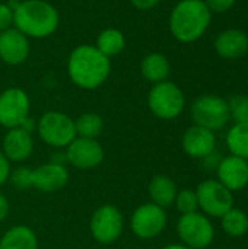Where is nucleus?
I'll use <instances>...</instances> for the list:
<instances>
[{"mask_svg": "<svg viewBox=\"0 0 248 249\" xmlns=\"http://www.w3.org/2000/svg\"><path fill=\"white\" fill-rule=\"evenodd\" d=\"M66 69L73 85L83 90H94L110 77L111 58L99 53L92 44H80L69 54Z\"/></svg>", "mask_w": 248, "mask_h": 249, "instance_id": "1", "label": "nucleus"}, {"mask_svg": "<svg viewBox=\"0 0 248 249\" xmlns=\"http://www.w3.org/2000/svg\"><path fill=\"white\" fill-rule=\"evenodd\" d=\"M12 6L13 26L28 38H48L60 25L58 10L45 0H23Z\"/></svg>", "mask_w": 248, "mask_h": 249, "instance_id": "2", "label": "nucleus"}, {"mask_svg": "<svg viewBox=\"0 0 248 249\" xmlns=\"http://www.w3.org/2000/svg\"><path fill=\"white\" fill-rule=\"evenodd\" d=\"M212 12L205 0H180L170 15V32L183 44L200 39L209 29Z\"/></svg>", "mask_w": 248, "mask_h": 249, "instance_id": "3", "label": "nucleus"}, {"mask_svg": "<svg viewBox=\"0 0 248 249\" xmlns=\"http://www.w3.org/2000/svg\"><path fill=\"white\" fill-rule=\"evenodd\" d=\"M35 130L41 142L53 149H66L77 137L75 120L60 111L44 112L38 118Z\"/></svg>", "mask_w": 248, "mask_h": 249, "instance_id": "4", "label": "nucleus"}, {"mask_svg": "<svg viewBox=\"0 0 248 249\" xmlns=\"http://www.w3.org/2000/svg\"><path fill=\"white\" fill-rule=\"evenodd\" d=\"M148 107L159 120H174L180 117L186 107V96L180 86L165 80L151 88L148 93Z\"/></svg>", "mask_w": 248, "mask_h": 249, "instance_id": "5", "label": "nucleus"}, {"mask_svg": "<svg viewBox=\"0 0 248 249\" xmlns=\"http://www.w3.org/2000/svg\"><path fill=\"white\" fill-rule=\"evenodd\" d=\"M190 111L194 125L210 131L222 130L231 118L228 101L216 95H202L196 98Z\"/></svg>", "mask_w": 248, "mask_h": 249, "instance_id": "6", "label": "nucleus"}, {"mask_svg": "<svg viewBox=\"0 0 248 249\" xmlns=\"http://www.w3.org/2000/svg\"><path fill=\"white\" fill-rule=\"evenodd\" d=\"M124 231V216L121 210L113 204L98 207L91 220L89 232L95 242L101 245H111L117 242Z\"/></svg>", "mask_w": 248, "mask_h": 249, "instance_id": "7", "label": "nucleus"}, {"mask_svg": "<svg viewBox=\"0 0 248 249\" xmlns=\"http://www.w3.org/2000/svg\"><path fill=\"white\" fill-rule=\"evenodd\" d=\"M177 233L183 245L190 249L208 248L215 236L210 220L202 213L181 214L177 223Z\"/></svg>", "mask_w": 248, "mask_h": 249, "instance_id": "8", "label": "nucleus"}, {"mask_svg": "<svg viewBox=\"0 0 248 249\" xmlns=\"http://www.w3.org/2000/svg\"><path fill=\"white\" fill-rule=\"evenodd\" d=\"M168 216L165 209L153 204L145 203L134 209L130 217V229L134 236L143 241H149L162 233L167 228Z\"/></svg>", "mask_w": 248, "mask_h": 249, "instance_id": "9", "label": "nucleus"}, {"mask_svg": "<svg viewBox=\"0 0 248 249\" xmlns=\"http://www.w3.org/2000/svg\"><path fill=\"white\" fill-rule=\"evenodd\" d=\"M31 101L22 88H7L0 93V125L6 130L22 127L29 118Z\"/></svg>", "mask_w": 248, "mask_h": 249, "instance_id": "10", "label": "nucleus"}, {"mask_svg": "<svg viewBox=\"0 0 248 249\" xmlns=\"http://www.w3.org/2000/svg\"><path fill=\"white\" fill-rule=\"evenodd\" d=\"M196 196L199 209L205 216L222 217L234 206L232 193L215 179H208L199 184L196 188Z\"/></svg>", "mask_w": 248, "mask_h": 249, "instance_id": "11", "label": "nucleus"}, {"mask_svg": "<svg viewBox=\"0 0 248 249\" xmlns=\"http://www.w3.org/2000/svg\"><path fill=\"white\" fill-rule=\"evenodd\" d=\"M64 150L66 162L79 171L95 169L104 162L105 158L104 147L96 139L76 137Z\"/></svg>", "mask_w": 248, "mask_h": 249, "instance_id": "12", "label": "nucleus"}, {"mask_svg": "<svg viewBox=\"0 0 248 249\" xmlns=\"http://www.w3.org/2000/svg\"><path fill=\"white\" fill-rule=\"evenodd\" d=\"M69 169L64 163L51 160L32 169V188L51 194L63 190L69 182Z\"/></svg>", "mask_w": 248, "mask_h": 249, "instance_id": "13", "label": "nucleus"}, {"mask_svg": "<svg viewBox=\"0 0 248 249\" xmlns=\"http://www.w3.org/2000/svg\"><path fill=\"white\" fill-rule=\"evenodd\" d=\"M31 53L29 38L15 26L0 32V60L7 66L23 64Z\"/></svg>", "mask_w": 248, "mask_h": 249, "instance_id": "14", "label": "nucleus"}, {"mask_svg": "<svg viewBox=\"0 0 248 249\" xmlns=\"http://www.w3.org/2000/svg\"><path fill=\"white\" fill-rule=\"evenodd\" d=\"M34 152L32 133L23 127L9 128L1 142V153L10 163H22L31 158Z\"/></svg>", "mask_w": 248, "mask_h": 249, "instance_id": "15", "label": "nucleus"}, {"mask_svg": "<svg viewBox=\"0 0 248 249\" xmlns=\"http://www.w3.org/2000/svg\"><path fill=\"white\" fill-rule=\"evenodd\" d=\"M218 181L227 187L231 193L243 190L248 184V162L247 159L238 156L224 158L216 169Z\"/></svg>", "mask_w": 248, "mask_h": 249, "instance_id": "16", "label": "nucleus"}, {"mask_svg": "<svg viewBox=\"0 0 248 249\" xmlns=\"http://www.w3.org/2000/svg\"><path fill=\"white\" fill-rule=\"evenodd\" d=\"M213 45L224 60H238L248 53V35L238 28L225 29L218 34Z\"/></svg>", "mask_w": 248, "mask_h": 249, "instance_id": "17", "label": "nucleus"}, {"mask_svg": "<svg viewBox=\"0 0 248 249\" xmlns=\"http://www.w3.org/2000/svg\"><path fill=\"white\" fill-rule=\"evenodd\" d=\"M181 144H183V150L189 156L194 159H203L215 150L216 137L213 131L199 125H193L187 128L186 133L183 134Z\"/></svg>", "mask_w": 248, "mask_h": 249, "instance_id": "18", "label": "nucleus"}, {"mask_svg": "<svg viewBox=\"0 0 248 249\" xmlns=\"http://www.w3.org/2000/svg\"><path fill=\"white\" fill-rule=\"evenodd\" d=\"M142 76L152 85L168 80L171 73V63L162 53H149L140 63Z\"/></svg>", "mask_w": 248, "mask_h": 249, "instance_id": "19", "label": "nucleus"}, {"mask_svg": "<svg viewBox=\"0 0 248 249\" xmlns=\"http://www.w3.org/2000/svg\"><path fill=\"white\" fill-rule=\"evenodd\" d=\"M177 193L178 190L175 182L167 175H155L148 185V194L151 203L162 209H168L174 204Z\"/></svg>", "mask_w": 248, "mask_h": 249, "instance_id": "20", "label": "nucleus"}, {"mask_svg": "<svg viewBox=\"0 0 248 249\" xmlns=\"http://www.w3.org/2000/svg\"><path fill=\"white\" fill-rule=\"evenodd\" d=\"M0 249H38L37 233L25 225L12 226L1 235Z\"/></svg>", "mask_w": 248, "mask_h": 249, "instance_id": "21", "label": "nucleus"}, {"mask_svg": "<svg viewBox=\"0 0 248 249\" xmlns=\"http://www.w3.org/2000/svg\"><path fill=\"white\" fill-rule=\"evenodd\" d=\"M95 47L105 57L111 58V57L118 55L124 50V47H126V36L117 28H107V29H102L99 32V35L96 38Z\"/></svg>", "mask_w": 248, "mask_h": 249, "instance_id": "22", "label": "nucleus"}, {"mask_svg": "<svg viewBox=\"0 0 248 249\" xmlns=\"http://www.w3.org/2000/svg\"><path fill=\"white\" fill-rule=\"evenodd\" d=\"M227 146L232 156L248 159V123H235L229 128Z\"/></svg>", "mask_w": 248, "mask_h": 249, "instance_id": "23", "label": "nucleus"}, {"mask_svg": "<svg viewBox=\"0 0 248 249\" xmlns=\"http://www.w3.org/2000/svg\"><path fill=\"white\" fill-rule=\"evenodd\" d=\"M76 136L83 139H96L104 130V120L96 112H83L75 120Z\"/></svg>", "mask_w": 248, "mask_h": 249, "instance_id": "24", "label": "nucleus"}, {"mask_svg": "<svg viewBox=\"0 0 248 249\" xmlns=\"http://www.w3.org/2000/svg\"><path fill=\"white\" fill-rule=\"evenodd\" d=\"M222 229L232 238H241L248 232V216L238 209H231L222 217Z\"/></svg>", "mask_w": 248, "mask_h": 249, "instance_id": "25", "label": "nucleus"}, {"mask_svg": "<svg viewBox=\"0 0 248 249\" xmlns=\"http://www.w3.org/2000/svg\"><path fill=\"white\" fill-rule=\"evenodd\" d=\"M177 210L181 214H190V213H196L199 209V203H197V196L196 191L193 190H181L177 193L175 201H174Z\"/></svg>", "mask_w": 248, "mask_h": 249, "instance_id": "26", "label": "nucleus"}, {"mask_svg": "<svg viewBox=\"0 0 248 249\" xmlns=\"http://www.w3.org/2000/svg\"><path fill=\"white\" fill-rule=\"evenodd\" d=\"M9 182L20 191L32 188V169L29 166H18L15 169H10Z\"/></svg>", "mask_w": 248, "mask_h": 249, "instance_id": "27", "label": "nucleus"}, {"mask_svg": "<svg viewBox=\"0 0 248 249\" xmlns=\"http://www.w3.org/2000/svg\"><path fill=\"white\" fill-rule=\"evenodd\" d=\"M229 115L235 120V123H248V96L246 95H234L228 101Z\"/></svg>", "mask_w": 248, "mask_h": 249, "instance_id": "28", "label": "nucleus"}, {"mask_svg": "<svg viewBox=\"0 0 248 249\" xmlns=\"http://www.w3.org/2000/svg\"><path fill=\"white\" fill-rule=\"evenodd\" d=\"M13 26V6L0 1V32Z\"/></svg>", "mask_w": 248, "mask_h": 249, "instance_id": "29", "label": "nucleus"}, {"mask_svg": "<svg viewBox=\"0 0 248 249\" xmlns=\"http://www.w3.org/2000/svg\"><path fill=\"white\" fill-rule=\"evenodd\" d=\"M205 3L212 13H227L235 6L237 0H205Z\"/></svg>", "mask_w": 248, "mask_h": 249, "instance_id": "30", "label": "nucleus"}, {"mask_svg": "<svg viewBox=\"0 0 248 249\" xmlns=\"http://www.w3.org/2000/svg\"><path fill=\"white\" fill-rule=\"evenodd\" d=\"M10 162L6 159V156L1 153L0 150V188L9 181V175H10Z\"/></svg>", "mask_w": 248, "mask_h": 249, "instance_id": "31", "label": "nucleus"}, {"mask_svg": "<svg viewBox=\"0 0 248 249\" xmlns=\"http://www.w3.org/2000/svg\"><path fill=\"white\" fill-rule=\"evenodd\" d=\"M202 160H203V165H205V168L208 171H216L218 166H219V163H221V160H222V158H221V153H218V152L213 150L210 155H208Z\"/></svg>", "mask_w": 248, "mask_h": 249, "instance_id": "32", "label": "nucleus"}, {"mask_svg": "<svg viewBox=\"0 0 248 249\" xmlns=\"http://www.w3.org/2000/svg\"><path fill=\"white\" fill-rule=\"evenodd\" d=\"M132 3L133 7H136L137 10H151L155 6H158V3L161 0H129Z\"/></svg>", "mask_w": 248, "mask_h": 249, "instance_id": "33", "label": "nucleus"}, {"mask_svg": "<svg viewBox=\"0 0 248 249\" xmlns=\"http://www.w3.org/2000/svg\"><path fill=\"white\" fill-rule=\"evenodd\" d=\"M9 210H10L9 200L6 198L4 194L0 193V222L6 220V217H7V214H9Z\"/></svg>", "mask_w": 248, "mask_h": 249, "instance_id": "34", "label": "nucleus"}, {"mask_svg": "<svg viewBox=\"0 0 248 249\" xmlns=\"http://www.w3.org/2000/svg\"><path fill=\"white\" fill-rule=\"evenodd\" d=\"M162 249H190V248H189V247H186V245H183V244H171V245L164 247Z\"/></svg>", "mask_w": 248, "mask_h": 249, "instance_id": "35", "label": "nucleus"}, {"mask_svg": "<svg viewBox=\"0 0 248 249\" xmlns=\"http://www.w3.org/2000/svg\"><path fill=\"white\" fill-rule=\"evenodd\" d=\"M0 1H1V0H0Z\"/></svg>", "mask_w": 248, "mask_h": 249, "instance_id": "36", "label": "nucleus"}]
</instances>
